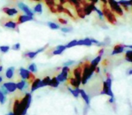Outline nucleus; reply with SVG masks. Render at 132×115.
Here are the masks:
<instances>
[{
	"label": "nucleus",
	"mask_w": 132,
	"mask_h": 115,
	"mask_svg": "<svg viewBox=\"0 0 132 115\" xmlns=\"http://www.w3.org/2000/svg\"><path fill=\"white\" fill-rule=\"evenodd\" d=\"M95 73V68L90 67V62L86 61V62L82 63V76H81V84L86 85L87 82L90 80V78L92 77V75Z\"/></svg>",
	"instance_id": "nucleus-1"
},
{
	"label": "nucleus",
	"mask_w": 132,
	"mask_h": 115,
	"mask_svg": "<svg viewBox=\"0 0 132 115\" xmlns=\"http://www.w3.org/2000/svg\"><path fill=\"white\" fill-rule=\"evenodd\" d=\"M101 11H102L104 18L107 20V22L113 24V25L117 24V17H116V15L110 10V7L107 6V5L104 4L101 5Z\"/></svg>",
	"instance_id": "nucleus-2"
},
{
	"label": "nucleus",
	"mask_w": 132,
	"mask_h": 115,
	"mask_svg": "<svg viewBox=\"0 0 132 115\" xmlns=\"http://www.w3.org/2000/svg\"><path fill=\"white\" fill-rule=\"evenodd\" d=\"M32 102V95L31 93L26 92L24 93V96L22 99H20V109L22 115H26L27 113V111L30 107V104Z\"/></svg>",
	"instance_id": "nucleus-3"
},
{
	"label": "nucleus",
	"mask_w": 132,
	"mask_h": 115,
	"mask_svg": "<svg viewBox=\"0 0 132 115\" xmlns=\"http://www.w3.org/2000/svg\"><path fill=\"white\" fill-rule=\"evenodd\" d=\"M106 81L103 82L102 85V91H101V95H107L110 97H114L113 92L111 90V85H112V79L110 77V75L108 74Z\"/></svg>",
	"instance_id": "nucleus-4"
},
{
	"label": "nucleus",
	"mask_w": 132,
	"mask_h": 115,
	"mask_svg": "<svg viewBox=\"0 0 132 115\" xmlns=\"http://www.w3.org/2000/svg\"><path fill=\"white\" fill-rule=\"evenodd\" d=\"M108 4H109V6H110V10H111L116 15L123 16L124 12H123L122 7H121V6L116 1V0H108Z\"/></svg>",
	"instance_id": "nucleus-5"
},
{
	"label": "nucleus",
	"mask_w": 132,
	"mask_h": 115,
	"mask_svg": "<svg viewBox=\"0 0 132 115\" xmlns=\"http://www.w3.org/2000/svg\"><path fill=\"white\" fill-rule=\"evenodd\" d=\"M19 76H20L21 78H22L23 80H26L29 84H31L35 78L34 73L30 72L29 70L26 69V68H19Z\"/></svg>",
	"instance_id": "nucleus-6"
},
{
	"label": "nucleus",
	"mask_w": 132,
	"mask_h": 115,
	"mask_svg": "<svg viewBox=\"0 0 132 115\" xmlns=\"http://www.w3.org/2000/svg\"><path fill=\"white\" fill-rule=\"evenodd\" d=\"M71 70L69 68V67H64L62 66V71L57 75V79L60 83H64L66 81L68 80V77H69V74H70Z\"/></svg>",
	"instance_id": "nucleus-7"
},
{
	"label": "nucleus",
	"mask_w": 132,
	"mask_h": 115,
	"mask_svg": "<svg viewBox=\"0 0 132 115\" xmlns=\"http://www.w3.org/2000/svg\"><path fill=\"white\" fill-rule=\"evenodd\" d=\"M82 8H83V11H84L85 15L87 16V15H92V12L95 10L96 6H95V5H94V4H92V3L87 1L84 5H82Z\"/></svg>",
	"instance_id": "nucleus-8"
},
{
	"label": "nucleus",
	"mask_w": 132,
	"mask_h": 115,
	"mask_svg": "<svg viewBox=\"0 0 132 115\" xmlns=\"http://www.w3.org/2000/svg\"><path fill=\"white\" fill-rule=\"evenodd\" d=\"M17 6L19 7V9L21 10V11H23L24 13V15H29V16H33L35 15V13H34L33 11H32L31 9H30L29 7H28L27 6H26L24 3L23 2H19L18 4H17Z\"/></svg>",
	"instance_id": "nucleus-9"
},
{
	"label": "nucleus",
	"mask_w": 132,
	"mask_h": 115,
	"mask_svg": "<svg viewBox=\"0 0 132 115\" xmlns=\"http://www.w3.org/2000/svg\"><path fill=\"white\" fill-rule=\"evenodd\" d=\"M72 76L75 77L76 79L81 81V76H82V64H80L72 70Z\"/></svg>",
	"instance_id": "nucleus-10"
},
{
	"label": "nucleus",
	"mask_w": 132,
	"mask_h": 115,
	"mask_svg": "<svg viewBox=\"0 0 132 115\" xmlns=\"http://www.w3.org/2000/svg\"><path fill=\"white\" fill-rule=\"evenodd\" d=\"M41 81H42V79L36 78V77H35V80H34L33 82L31 83V89H30L31 93H34V92L36 91L37 89H39V88H42L43 87Z\"/></svg>",
	"instance_id": "nucleus-11"
},
{
	"label": "nucleus",
	"mask_w": 132,
	"mask_h": 115,
	"mask_svg": "<svg viewBox=\"0 0 132 115\" xmlns=\"http://www.w3.org/2000/svg\"><path fill=\"white\" fill-rule=\"evenodd\" d=\"M33 20H34L33 16H29V15H19L18 16H17L16 23H17V24H21L30 22V21H33Z\"/></svg>",
	"instance_id": "nucleus-12"
},
{
	"label": "nucleus",
	"mask_w": 132,
	"mask_h": 115,
	"mask_svg": "<svg viewBox=\"0 0 132 115\" xmlns=\"http://www.w3.org/2000/svg\"><path fill=\"white\" fill-rule=\"evenodd\" d=\"M3 86L6 88L8 93H15L17 89L16 83H15V82H6L3 84Z\"/></svg>",
	"instance_id": "nucleus-13"
},
{
	"label": "nucleus",
	"mask_w": 132,
	"mask_h": 115,
	"mask_svg": "<svg viewBox=\"0 0 132 115\" xmlns=\"http://www.w3.org/2000/svg\"><path fill=\"white\" fill-rule=\"evenodd\" d=\"M2 11L8 16H15V15H18V10L13 7H3Z\"/></svg>",
	"instance_id": "nucleus-14"
},
{
	"label": "nucleus",
	"mask_w": 132,
	"mask_h": 115,
	"mask_svg": "<svg viewBox=\"0 0 132 115\" xmlns=\"http://www.w3.org/2000/svg\"><path fill=\"white\" fill-rule=\"evenodd\" d=\"M125 49H126V44H117L114 47L113 50L111 52V55L113 56V55L120 54V53H122L125 50Z\"/></svg>",
	"instance_id": "nucleus-15"
},
{
	"label": "nucleus",
	"mask_w": 132,
	"mask_h": 115,
	"mask_svg": "<svg viewBox=\"0 0 132 115\" xmlns=\"http://www.w3.org/2000/svg\"><path fill=\"white\" fill-rule=\"evenodd\" d=\"M28 86H29V83H28L26 80H23V79L16 83L17 90H19V91H21V92L24 91V90L28 87Z\"/></svg>",
	"instance_id": "nucleus-16"
},
{
	"label": "nucleus",
	"mask_w": 132,
	"mask_h": 115,
	"mask_svg": "<svg viewBox=\"0 0 132 115\" xmlns=\"http://www.w3.org/2000/svg\"><path fill=\"white\" fill-rule=\"evenodd\" d=\"M74 7H75V10H76V14H77V15L80 18L84 19L85 17H86V15H85V14H84V11H83L82 6H81V4L77 5V6H75Z\"/></svg>",
	"instance_id": "nucleus-17"
},
{
	"label": "nucleus",
	"mask_w": 132,
	"mask_h": 115,
	"mask_svg": "<svg viewBox=\"0 0 132 115\" xmlns=\"http://www.w3.org/2000/svg\"><path fill=\"white\" fill-rule=\"evenodd\" d=\"M68 82L69 84H70V86H72L73 88H80V86H81V81L78 80V79H76L75 77H70V78L68 79Z\"/></svg>",
	"instance_id": "nucleus-18"
},
{
	"label": "nucleus",
	"mask_w": 132,
	"mask_h": 115,
	"mask_svg": "<svg viewBox=\"0 0 132 115\" xmlns=\"http://www.w3.org/2000/svg\"><path fill=\"white\" fill-rule=\"evenodd\" d=\"M92 44L93 43H92V39H90V38L80 40H78V42H77V46H87V47H90Z\"/></svg>",
	"instance_id": "nucleus-19"
},
{
	"label": "nucleus",
	"mask_w": 132,
	"mask_h": 115,
	"mask_svg": "<svg viewBox=\"0 0 132 115\" xmlns=\"http://www.w3.org/2000/svg\"><path fill=\"white\" fill-rule=\"evenodd\" d=\"M101 58H102V56H101V55H98V56L96 57L95 59H92V60L90 62V67H92V68H97V67L99 66L100 62L101 61Z\"/></svg>",
	"instance_id": "nucleus-20"
},
{
	"label": "nucleus",
	"mask_w": 132,
	"mask_h": 115,
	"mask_svg": "<svg viewBox=\"0 0 132 115\" xmlns=\"http://www.w3.org/2000/svg\"><path fill=\"white\" fill-rule=\"evenodd\" d=\"M17 25H18V24H17V23L15 22V21H12V20L6 21V22L3 24V26H4V27L9 28V29H15V28L17 27Z\"/></svg>",
	"instance_id": "nucleus-21"
},
{
	"label": "nucleus",
	"mask_w": 132,
	"mask_h": 115,
	"mask_svg": "<svg viewBox=\"0 0 132 115\" xmlns=\"http://www.w3.org/2000/svg\"><path fill=\"white\" fill-rule=\"evenodd\" d=\"M15 75V68L14 67H10L6 69V77L7 79H12Z\"/></svg>",
	"instance_id": "nucleus-22"
},
{
	"label": "nucleus",
	"mask_w": 132,
	"mask_h": 115,
	"mask_svg": "<svg viewBox=\"0 0 132 115\" xmlns=\"http://www.w3.org/2000/svg\"><path fill=\"white\" fill-rule=\"evenodd\" d=\"M80 95L81 96V98L83 99V101H84L85 102H86V104H90V97H89V95H87V93L84 91L83 89H80Z\"/></svg>",
	"instance_id": "nucleus-23"
},
{
	"label": "nucleus",
	"mask_w": 132,
	"mask_h": 115,
	"mask_svg": "<svg viewBox=\"0 0 132 115\" xmlns=\"http://www.w3.org/2000/svg\"><path fill=\"white\" fill-rule=\"evenodd\" d=\"M61 83L58 81V79H57L56 77H53L51 78V81H50V84H49V86H51V87H53V88H57L59 86H60Z\"/></svg>",
	"instance_id": "nucleus-24"
},
{
	"label": "nucleus",
	"mask_w": 132,
	"mask_h": 115,
	"mask_svg": "<svg viewBox=\"0 0 132 115\" xmlns=\"http://www.w3.org/2000/svg\"><path fill=\"white\" fill-rule=\"evenodd\" d=\"M68 90L71 92V93H72V95H73L75 98H78V97L80 96V88H71L70 86H68Z\"/></svg>",
	"instance_id": "nucleus-25"
},
{
	"label": "nucleus",
	"mask_w": 132,
	"mask_h": 115,
	"mask_svg": "<svg viewBox=\"0 0 132 115\" xmlns=\"http://www.w3.org/2000/svg\"><path fill=\"white\" fill-rule=\"evenodd\" d=\"M125 59L129 63H132V49H127L125 53Z\"/></svg>",
	"instance_id": "nucleus-26"
},
{
	"label": "nucleus",
	"mask_w": 132,
	"mask_h": 115,
	"mask_svg": "<svg viewBox=\"0 0 132 115\" xmlns=\"http://www.w3.org/2000/svg\"><path fill=\"white\" fill-rule=\"evenodd\" d=\"M37 55H38L37 51H28V52L24 53V56L26 57V58H28V59H34Z\"/></svg>",
	"instance_id": "nucleus-27"
},
{
	"label": "nucleus",
	"mask_w": 132,
	"mask_h": 115,
	"mask_svg": "<svg viewBox=\"0 0 132 115\" xmlns=\"http://www.w3.org/2000/svg\"><path fill=\"white\" fill-rule=\"evenodd\" d=\"M34 13H37V14H39V15L43 13V6L40 2L34 7Z\"/></svg>",
	"instance_id": "nucleus-28"
},
{
	"label": "nucleus",
	"mask_w": 132,
	"mask_h": 115,
	"mask_svg": "<svg viewBox=\"0 0 132 115\" xmlns=\"http://www.w3.org/2000/svg\"><path fill=\"white\" fill-rule=\"evenodd\" d=\"M47 25H48V27H49L50 29H52V30H58V29H60V26H59V24H55V23H53V22H48L47 23Z\"/></svg>",
	"instance_id": "nucleus-29"
},
{
	"label": "nucleus",
	"mask_w": 132,
	"mask_h": 115,
	"mask_svg": "<svg viewBox=\"0 0 132 115\" xmlns=\"http://www.w3.org/2000/svg\"><path fill=\"white\" fill-rule=\"evenodd\" d=\"M50 81H51V77H44V78L42 79V81H41L43 87H44V86H49Z\"/></svg>",
	"instance_id": "nucleus-30"
},
{
	"label": "nucleus",
	"mask_w": 132,
	"mask_h": 115,
	"mask_svg": "<svg viewBox=\"0 0 132 115\" xmlns=\"http://www.w3.org/2000/svg\"><path fill=\"white\" fill-rule=\"evenodd\" d=\"M119 5L121 6H128V7H131V4H130V0H119Z\"/></svg>",
	"instance_id": "nucleus-31"
},
{
	"label": "nucleus",
	"mask_w": 132,
	"mask_h": 115,
	"mask_svg": "<svg viewBox=\"0 0 132 115\" xmlns=\"http://www.w3.org/2000/svg\"><path fill=\"white\" fill-rule=\"evenodd\" d=\"M66 49V46L63 48H62V49H55L54 50H53V55H54V56H56V55H61L63 53V51Z\"/></svg>",
	"instance_id": "nucleus-32"
},
{
	"label": "nucleus",
	"mask_w": 132,
	"mask_h": 115,
	"mask_svg": "<svg viewBox=\"0 0 132 115\" xmlns=\"http://www.w3.org/2000/svg\"><path fill=\"white\" fill-rule=\"evenodd\" d=\"M28 70H29L30 72H32V73H36L37 72V67L36 65L35 64V63H32V64L29 65V67H28Z\"/></svg>",
	"instance_id": "nucleus-33"
},
{
	"label": "nucleus",
	"mask_w": 132,
	"mask_h": 115,
	"mask_svg": "<svg viewBox=\"0 0 132 115\" xmlns=\"http://www.w3.org/2000/svg\"><path fill=\"white\" fill-rule=\"evenodd\" d=\"M77 42H78L77 40H71L70 42H68V43L65 45L66 46V49H69V48H72V47H74V46H77Z\"/></svg>",
	"instance_id": "nucleus-34"
},
{
	"label": "nucleus",
	"mask_w": 132,
	"mask_h": 115,
	"mask_svg": "<svg viewBox=\"0 0 132 115\" xmlns=\"http://www.w3.org/2000/svg\"><path fill=\"white\" fill-rule=\"evenodd\" d=\"M94 11H95L96 13H97L98 16H99V18H100V20H101V21H103V20H104V15H103V13H102V11H101V9H99V8L96 7Z\"/></svg>",
	"instance_id": "nucleus-35"
},
{
	"label": "nucleus",
	"mask_w": 132,
	"mask_h": 115,
	"mask_svg": "<svg viewBox=\"0 0 132 115\" xmlns=\"http://www.w3.org/2000/svg\"><path fill=\"white\" fill-rule=\"evenodd\" d=\"M64 8H65V7H64V6H62V5H61V4L56 5V11H57V13H59V14L63 13Z\"/></svg>",
	"instance_id": "nucleus-36"
},
{
	"label": "nucleus",
	"mask_w": 132,
	"mask_h": 115,
	"mask_svg": "<svg viewBox=\"0 0 132 115\" xmlns=\"http://www.w3.org/2000/svg\"><path fill=\"white\" fill-rule=\"evenodd\" d=\"M6 95H4V93H2V91L0 90V103L1 104H4L5 102H6Z\"/></svg>",
	"instance_id": "nucleus-37"
},
{
	"label": "nucleus",
	"mask_w": 132,
	"mask_h": 115,
	"mask_svg": "<svg viewBox=\"0 0 132 115\" xmlns=\"http://www.w3.org/2000/svg\"><path fill=\"white\" fill-rule=\"evenodd\" d=\"M10 49L9 46H0V51L2 53H6L8 52Z\"/></svg>",
	"instance_id": "nucleus-38"
},
{
	"label": "nucleus",
	"mask_w": 132,
	"mask_h": 115,
	"mask_svg": "<svg viewBox=\"0 0 132 115\" xmlns=\"http://www.w3.org/2000/svg\"><path fill=\"white\" fill-rule=\"evenodd\" d=\"M61 31L64 33H68L72 32V27H62V28H61Z\"/></svg>",
	"instance_id": "nucleus-39"
},
{
	"label": "nucleus",
	"mask_w": 132,
	"mask_h": 115,
	"mask_svg": "<svg viewBox=\"0 0 132 115\" xmlns=\"http://www.w3.org/2000/svg\"><path fill=\"white\" fill-rule=\"evenodd\" d=\"M75 64V61L74 60H68V61H66V62H64L63 64V66L64 67H70V66H72V65H74Z\"/></svg>",
	"instance_id": "nucleus-40"
},
{
	"label": "nucleus",
	"mask_w": 132,
	"mask_h": 115,
	"mask_svg": "<svg viewBox=\"0 0 132 115\" xmlns=\"http://www.w3.org/2000/svg\"><path fill=\"white\" fill-rule=\"evenodd\" d=\"M63 13L64 14H66L67 15H69V16L71 17V18H72V19H75V17L73 16V15H72V13L70 12V10H68L67 8H64V11H63Z\"/></svg>",
	"instance_id": "nucleus-41"
},
{
	"label": "nucleus",
	"mask_w": 132,
	"mask_h": 115,
	"mask_svg": "<svg viewBox=\"0 0 132 115\" xmlns=\"http://www.w3.org/2000/svg\"><path fill=\"white\" fill-rule=\"evenodd\" d=\"M59 23H60L61 24H63V25H66V24H68V21L66 20V19H63V18H59Z\"/></svg>",
	"instance_id": "nucleus-42"
},
{
	"label": "nucleus",
	"mask_w": 132,
	"mask_h": 115,
	"mask_svg": "<svg viewBox=\"0 0 132 115\" xmlns=\"http://www.w3.org/2000/svg\"><path fill=\"white\" fill-rule=\"evenodd\" d=\"M0 90L2 91V93H4L5 95H8V93H8L7 90H6V88L5 87V86H3V85H2V86H0Z\"/></svg>",
	"instance_id": "nucleus-43"
},
{
	"label": "nucleus",
	"mask_w": 132,
	"mask_h": 115,
	"mask_svg": "<svg viewBox=\"0 0 132 115\" xmlns=\"http://www.w3.org/2000/svg\"><path fill=\"white\" fill-rule=\"evenodd\" d=\"M20 48H21V45H20V43H15V44H14L13 45V47H12V49H14V50H19L20 49Z\"/></svg>",
	"instance_id": "nucleus-44"
},
{
	"label": "nucleus",
	"mask_w": 132,
	"mask_h": 115,
	"mask_svg": "<svg viewBox=\"0 0 132 115\" xmlns=\"http://www.w3.org/2000/svg\"><path fill=\"white\" fill-rule=\"evenodd\" d=\"M88 1H89V2H90V3H92V4L95 5V4H97V3L99 2L100 0H88Z\"/></svg>",
	"instance_id": "nucleus-45"
},
{
	"label": "nucleus",
	"mask_w": 132,
	"mask_h": 115,
	"mask_svg": "<svg viewBox=\"0 0 132 115\" xmlns=\"http://www.w3.org/2000/svg\"><path fill=\"white\" fill-rule=\"evenodd\" d=\"M65 3H67V2H66V0H59V4L62 5V6H63Z\"/></svg>",
	"instance_id": "nucleus-46"
},
{
	"label": "nucleus",
	"mask_w": 132,
	"mask_h": 115,
	"mask_svg": "<svg viewBox=\"0 0 132 115\" xmlns=\"http://www.w3.org/2000/svg\"><path fill=\"white\" fill-rule=\"evenodd\" d=\"M103 53H104V49H100V51H99V55H101V56H102Z\"/></svg>",
	"instance_id": "nucleus-47"
},
{
	"label": "nucleus",
	"mask_w": 132,
	"mask_h": 115,
	"mask_svg": "<svg viewBox=\"0 0 132 115\" xmlns=\"http://www.w3.org/2000/svg\"><path fill=\"white\" fill-rule=\"evenodd\" d=\"M127 75H128V76L132 75V68H130V69L128 70V72H127Z\"/></svg>",
	"instance_id": "nucleus-48"
},
{
	"label": "nucleus",
	"mask_w": 132,
	"mask_h": 115,
	"mask_svg": "<svg viewBox=\"0 0 132 115\" xmlns=\"http://www.w3.org/2000/svg\"><path fill=\"white\" fill-rule=\"evenodd\" d=\"M102 4H104V5H108V0H100Z\"/></svg>",
	"instance_id": "nucleus-49"
},
{
	"label": "nucleus",
	"mask_w": 132,
	"mask_h": 115,
	"mask_svg": "<svg viewBox=\"0 0 132 115\" xmlns=\"http://www.w3.org/2000/svg\"><path fill=\"white\" fill-rule=\"evenodd\" d=\"M109 102H110V103L114 102V97H110V100H109Z\"/></svg>",
	"instance_id": "nucleus-50"
},
{
	"label": "nucleus",
	"mask_w": 132,
	"mask_h": 115,
	"mask_svg": "<svg viewBox=\"0 0 132 115\" xmlns=\"http://www.w3.org/2000/svg\"><path fill=\"white\" fill-rule=\"evenodd\" d=\"M95 73H100V68H99V66H98L97 68H95Z\"/></svg>",
	"instance_id": "nucleus-51"
},
{
	"label": "nucleus",
	"mask_w": 132,
	"mask_h": 115,
	"mask_svg": "<svg viewBox=\"0 0 132 115\" xmlns=\"http://www.w3.org/2000/svg\"><path fill=\"white\" fill-rule=\"evenodd\" d=\"M126 49H132V45H126Z\"/></svg>",
	"instance_id": "nucleus-52"
},
{
	"label": "nucleus",
	"mask_w": 132,
	"mask_h": 115,
	"mask_svg": "<svg viewBox=\"0 0 132 115\" xmlns=\"http://www.w3.org/2000/svg\"><path fill=\"white\" fill-rule=\"evenodd\" d=\"M2 71H3V66H1V65H0V73H1Z\"/></svg>",
	"instance_id": "nucleus-53"
},
{
	"label": "nucleus",
	"mask_w": 132,
	"mask_h": 115,
	"mask_svg": "<svg viewBox=\"0 0 132 115\" xmlns=\"http://www.w3.org/2000/svg\"><path fill=\"white\" fill-rule=\"evenodd\" d=\"M31 1H36V2H40V1H42V0H31Z\"/></svg>",
	"instance_id": "nucleus-54"
},
{
	"label": "nucleus",
	"mask_w": 132,
	"mask_h": 115,
	"mask_svg": "<svg viewBox=\"0 0 132 115\" xmlns=\"http://www.w3.org/2000/svg\"><path fill=\"white\" fill-rule=\"evenodd\" d=\"M130 4H131V7H132V0H130Z\"/></svg>",
	"instance_id": "nucleus-55"
},
{
	"label": "nucleus",
	"mask_w": 132,
	"mask_h": 115,
	"mask_svg": "<svg viewBox=\"0 0 132 115\" xmlns=\"http://www.w3.org/2000/svg\"><path fill=\"white\" fill-rule=\"evenodd\" d=\"M10 114H11V112H10V113H8V114H6V115H10Z\"/></svg>",
	"instance_id": "nucleus-56"
},
{
	"label": "nucleus",
	"mask_w": 132,
	"mask_h": 115,
	"mask_svg": "<svg viewBox=\"0 0 132 115\" xmlns=\"http://www.w3.org/2000/svg\"><path fill=\"white\" fill-rule=\"evenodd\" d=\"M54 1H55V0H54Z\"/></svg>",
	"instance_id": "nucleus-57"
}]
</instances>
